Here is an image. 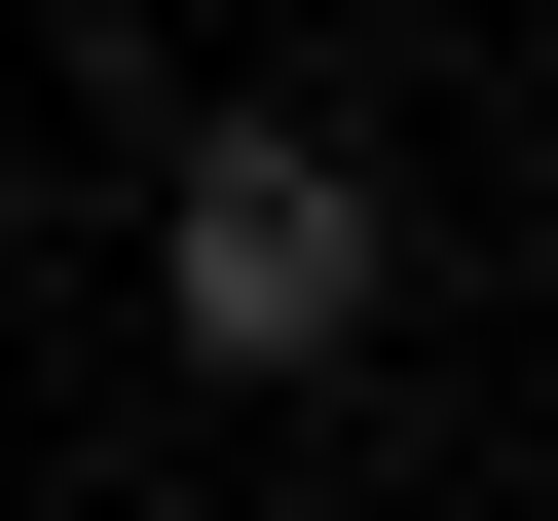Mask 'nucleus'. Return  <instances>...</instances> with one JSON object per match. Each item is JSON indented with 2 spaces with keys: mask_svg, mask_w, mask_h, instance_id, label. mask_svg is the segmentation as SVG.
<instances>
[{
  "mask_svg": "<svg viewBox=\"0 0 558 521\" xmlns=\"http://www.w3.org/2000/svg\"><path fill=\"white\" fill-rule=\"evenodd\" d=\"M149 299H186V373H336V336H373V186H336L299 112H223L186 223H149Z\"/></svg>",
  "mask_w": 558,
  "mask_h": 521,
  "instance_id": "1",
  "label": "nucleus"
}]
</instances>
